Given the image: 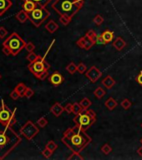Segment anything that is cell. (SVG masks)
Masks as SVG:
<instances>
[{
    "label": "cell",
    "mask_w": 142,
    "mask_h": 160,
    "mask_svg": "<svg viewBox=\"0 0 142 160\" xmlns=\"http://www.w3.org/2000/svg\"><path fill=\"white\" fill-rule=\"evenodd\" d=\"M118 104H117V101L114 98L111 97V98H109L105 102V106L106 107V109L110 111H112L114 110L115 108L117 107Z\"/></svg>",
    "instance_id": "cell-18"
},
{
    "label": "cell",
    "mask_w": 142,
    "mask_h": 160,
    "mask_svg": "<svg viewBox=\"0 0 142 160\" xmlns=\"http://www.w3.org/2000/svg\"><path fill=\"white\" fill-rule=\"evenodd\" d=\"M23 1L24 2V1H27V0H23ZM30 1L35 3L38 6H40V7L45 8L46 6L48 5V3H50L51 1H53V0H30Z\"/></svg>",
    "instance_id": "cell-24"
},
{
    "label": "cell",
    "mask_w": 142,
    "mask_h": 160,
    "mask_svg": "<svg viewBox=\"0 0 142 160\" xmlns=\"http://www.w3.org/2000/svg\"><path fill=\"white\" fill-rule=\"evenodd\" d=\"M136 81L139 84H140L142 86V72H140L139 73V75L136 77Z\"/></svg>",
    "instance_id": "cell-46"
},
{
    "label": "cell",
    "mask_w": 142,
    "mask_h": 160,
    "mask_svg": "<svg viewBox=\"0 0 142 160\" xmlns=\"http://www.w3.org/2000/svg\"><path fill=\"white\" fill-rule=\"evenodd\" d=\"M137 154H138L140 157H141L142 158V146L140 147L139 149H137Z\"/></svg>",
    "instance_id": "cell-48"
},
{
    "label": "cell",
    "mask_w": 142,
    "mask_h": 160,
    "mask_svg": "<svg viewBox=\"0 0 142 160\" xmlns=\"http://www.w3.org/2000/svg\"><path fill=\"white\" fill-rule=\"evenodd\" d=\"M48 71H46V72H44V73H43L40 76V78H39V79H40V80H44V79L48 77Z\"/></svg>",
    "instance_id": "cell-45"
},
{
    "label": "cell",
    "mask_w": 142,
    "mask_h": 160,
    "mask_svg": "<svg viewBox=\"0 0 142 160\" xmlns=\"http://www.w3.org/2000/svg\"><path fill=\"white\" fill-rule=\"evenodd\" d=\"M37 124L40 128H44V127H46L48 125V122L44 117H42V118H40V119L37 121Z\"/></svg>",
    "instance_id": "cell-36"
},
{
    "label": "cell",
    "mask_w": 142,
    "mask_h": 160,
    "mask_svg": "<svg viewBox=\"0 0 142 160\" xmlns=\"http://www.w3.org/2000/svg\"><path fill=\"white\" fill-rule=\"evenodd\" d=\"M100 150H101V152H102L104 154L108 155L112 152V148L111 147V145H109L108 143H105V144H104V145L101 147Z\"/></svg>",
    "instance_id": "cell-30"
},
{
    "label": "cell",
    "mask_w": 142,
    "mask_h": 160,
    "mask_svg": "<svg viewBox=\"0 0 142 160\" xmlns=\"http://www.w3.org/2000/svg\"><path fill=\"white\" fill-rule=\"evenodd\" d=\"M25 48L28 53H31V52H34V48H35V46H34V44L33 43L28 42V43H26Z\"/></svg>",
    "instance_id": "cell-39"
},
{
    "label": "cell",
    "mask_w": 142,
    "mask_h": 160,
    "mask_svg": "<svg viewBox=\"0 0 142 160\" xmlns=\"http://www.w3.org/2000/svg\"><path fill=\"white\" fill-rule=\"evenodd\" d=\"M115 84H116V82L111 75H107L102 80V84L108 89H111L115 85Z\"/></svg>",
    "instance_id": "cell-15"
},
{
    "label": "cell",
    "mask_w": 142,
    "mask_h": 160,
    "mask_svg": "<svg viewBox=\"0 0 142 160\" xmlns=\"http://www.w3.org/2000/svg\"><path fill=\"white\" fill-rule=\"evenodd\" d=\"M86 36L90 37V39L94 40V42H95V44H96V42H97V39H98V38H99V35H97L96 33L93 30V29H90V30H89L86 34H85Z\"/></svg>",
    "instance_id": "cell-31"
},
{
    "label": "cell",
    "mask_w": 142,
    "mask_h": 160,
    "mask_svg": "<svg viewBox=\"0 0 142 160\" xmlns=\"http://www.w3.org/2000/svg\"><path fill=\"white\" fill-rule=\"evenodd\" d=\"M34 94V90L31 89L30 88H27V89H26L25 93H24V96H25L26 98H30Z\"/></svg>",
    "instance_id": "cell-40"
},
{
    "label": "cell",
    "mask_w": 142,
    "mask_h": 160,
    "mask_svg": "<svg viewBox=\"0 0 142 160\" xmlns=\"http://www.w3.org/2000/svg\"><path fill=\"white\" fill-rule=\"evenodd\" d=\"M73 121L76 126L86 131L96 122V113L92 109H83L74 116Z\"/></svg>",
    "instance_id": "cell-4"
},
{
    "label": "cell",
    "mask_w": 142,
    "mask_h": 160,
    "mask_svg": "<svg viewBox=\"0 0 142 160\" xmlns=\"http://www.w3.org/2000/svg\"><path fill=\"white\" fill-rule=\"evenodd\" d=\"M102 39L105 41V44H107L109 43H111L114 39V32L110 31V30H105V32H103L101 34Z\"/></svg>",
    "instance_id": "cell-21"
},
{
    "label": "cell",
    "mask_w": 142,
    "mask_h": 160,
    "mask_svg": "<svg viewBox=\"0 0 142 160\" xmlns=\"http://www.w3.org/2000/svg\"><path fill=\"white\" fill-rule=\"evenodd\" d=\"M140 126H141V128H142V124H141V125H140Z\"/></svg>",
    "instance_id": "cell-51"
},
{
    "label": "cell",
    "mask_w": 142,
    "mask_h": 160,
    "mask_svg": "<svg viewBox=\"0 0 142 160\" xmlns=\"http://www.w3.org/2000/svg\"><path fill=\"white\" fill-rule=\"evenodd\" d=\"M65 111L68 113H73V104H66L65 107Z\"/></svg>",
    "instance_id": "cell-42"
},
{
    "label": "cell",
    "mask_w": 142,
    "mask_h": 160,
    "mask_svg": "<svg viewBox=\"0 0 142 160\" xmlns=\"http://www.w3.org/2000/svg\"><path fill=\"white\" fill-rule=\"evenodd\" d=\"M71 20H72V18H70L68 16H65V15H61L60 17V22L65 26L69 25L70 23Z\"/></svg>",
    "instance_id": "cell-29"
},
{
    "label": "cell",
    "mask_w": 142,
    "mask_h": 160,
    "mask_svg": "<svg viewBox=\"0 0 142 160\" xmlns=\"http://www.w3.org/2000/svg\"><path fill=\"white\" fill-rule=\"evenodd\" d=\"M15 18H16L18 19V21H19L21 23H25L26 21L28 19V14L27 12L24 11L23 9H22V10H20V11L15 15Z\"/></svg>",
    "instance_id": "cell-20"
},
{
    "label": "cell",
    "mask_w": 142,
    "mask_h": 160,
    "mask_svg": "<svg viewBox=\"0 0 142 160\" xmlns=\"http://www.w3.org/2000/svg\"><path fill=\"white\" fill-rule=\"evenodd\" d=\"M8 34V31L4 27H0V39H3Z\"/></svg>",
    "instance_id": "cell-43"
},
{
    "label": "cell",
    "mask_w": 142,
    "mask_h": 160,
    "mask_svg": "<svg viewBox=\"0 0 142 160\" xmlns=\"http://www.w3.org/2000/svg\"><path fill=\"white\" fill-rule=\"evenodd\" d=\"M39 58V55H37L36 53H34V52H31V53H29L28 54V56H27V60L29 61V63H33L34 61H36Z\"/></svg>",
    "instance_id": "cell-34"
},
{
    "label": "cell",
    "mask_w": 142,
    "mask_h": 160,
    "mask_svg": "<svg viewBox=\"0 0 142 160\" xmlns=\"http://www.w3.org/2000/svg\"><path fill=\"white\" fill-rule=\"evenodd\" d=\"M69 160H83L84 158L82 157V155L80 154V153L78 152H72V154L68 158Z\"/></svg>",
    "instance_id": "cell-27"
},
{
    "label": "cell",
    "mask_w": 142,
    "mask_h": 160,
    "mask_svg": "<svg viewBox=\"0 0 142 160\" xmlns=\"http://www.w3.org/2000/svg\"><path fill=\"white\" fill-rule=\"evenodd\" d=\"M3 45L9 47L12 51V55L16 56L23 48H25L26 43L17 33H13L3 43Z\"/></svg>",
    "instance_id": "cell-5"
},
{
    "label": "cell",
    "mask_w": 142,
    "mask_h": 160,
    "mask_svg": "<svg viewBox=\"0 0 142 160\" xmlns=\"http://www.w3.org/2000/svg\"><path fill=\"white\" fill-rule=\"evenodd\" d=\"M66 70L68 71V73L70 74H74L75 72H77V65L74 63L71 62L66 67Z\"/></svg>",
    "instance_id": "cell-26"
},
{
    "label": "cell",
    "mask_w": 142,
    "mask_h": 160,
    "mask_svg": "<svg viewBox=\"0 0 142 160\" xmlns=\"http://www.w3.org/2000/svg\"><path fill=\"white\" fill-rule=\"evenodd\" d=\"M120 106L122 107L125 110H128L129 109H131V107L132 106V103L128 98H125L120 103Z\"/></svg>",
    "instance_id": "cell-28"
},
{
    "label": "cell",
    "mask_w": 142,
    "mask_h": 160,
    "mask_svg": "<svg viewBox=\"0 0 142 160\" xmlns=\"http://www.w3.org/2000/svg\"><path fill=\"white\" fill-rule=\"evenodd\" d=\"M48 80L54 86H59V85L62 84L63 83H64L65 78H64V76L60 72L56 71V72H54V73H53L51 75L49 76Z\"/></svg>",
    "instance_id": "cell-12"
},
{
    "label": "cell",
    "mask_w": 142,
    "mask_h": 160,
    "mask_svg": "<svg viewBox=\"0 0 142 160\" xmlns=\"http://www.w3.org/2000/svg\"><path fill=\"white\" fill-rule=\"evenodd\" d=\"M15 113H16V109L12 111L11 109H9V108L6 106L4 102L2 101V104L0 107V122L7 124Z\"/></svg>",
    "instance_id": "cell-9"
},
{
    "label": "cell",
    "mask_w": 142,
    "mask_h": 160,
    "mask_svg": "<svg viewBox=\"0 0 142 160\" xmlns=\"http://www.w3.org/2000/svg\"><path fill=\"white\" fill-rule=\"evenodd\" d=\"M85 75L92 84H94L100 79V77L102 76V73L98 68L95 66H92L85 72Z\"/></svg>",
    "instance_id": "cell-10"
},
{
    "label": "cell",
    "mask_w": 142,
    "mask_h": 160,
    "mask_svg": "<svg viewBox=\"0 0 142 160\" xmlns=\"http://www.w3.org/2000/svg\"><path fill=\"white\" fill-rule=\"evenodd\" d=\"M1 78H2V76H1V74H0V79H1Z\"/></svg>",
    "instance_id": "cell-50"
},
{
    "label": "cell",
    "mask_w": 142,
    "mask_h": 160,
    "mask_svg": "<svg viewBox=\"0 0 142 160\" xmlns=\"http://www.w3.org/2000/svg\"><path fill=\"white\" fill-rule=\"evenodd\" d=\"M53 153H54V152L51 151L50 149H47V148H45V149L43 150L42 154L44 157L45 158H49L52 156V154H53Z\"/></svg>",
    "instance_id": "cell-38"
},
{
    "label": "cell",
    "mask_w": 142,
    "mask_h": 160,
    "mask_svg": "<svg viewBox=\"0 0 142 160\" xmlns=\"http://www.w3.org/2000/svg\"><path fill=\"white\" fill-rule=\"evenodd\" d=\"M80 104L83 109H89V108L92 105V102L88 98H84L80 100Z\"/></svg>",
    "instance_id": "cell-23"
},
{
    "label": "cell",
    "mask_w": 142,
    "mask_h": 160,
    "mask_svg": "<svg viewBox=\"0 0 142 160\" xmlns=\"http://www.w3.org/2000/svg\"><path fill=\"white\" fill-rule=\"evenodd\" d=\"M37 6V4L34 2H32L30 0H27V1H24V3H23V9L27 13H29V12L33 11Z\"/></svg>",
    "instance_id": "cell-19"
},
{
    "label": "cell",
    "mask_w": 142,
    "mask_h": 160,
    "mask_svg": "<svg viewBox=\"0 0 142 160\" xmlns=\"http://www.w3.org/2000/svg\"><path fill=\"white\" fill-rule=\"evenodd\" d=\"M86 71H87V67L84 63H80L79 64L77 65V72L83 74V73H85Z\"/></svg>",
    "instance_id": "cell-33"
},
{
    "label": "cell",
    "mask_w": 142,
    "mask_h": 160,
    "mask_svg": "<svg viewBox=\"0 0 142 160\" xmlns=\"http://www.w3.org/2000/svg\"><path fill=\"white\" fill-rule=\"evenodd\" d=\"M12 2L10 0H0V16H2L8 9L11 8Z\"/></svg>",
    "instance_id": "cell-16"
},
{
    "label": "cell",
    "mask_w": 142,
    "mask_h": 160,
    "mask_svg": "<svg viewBox=\"0 0 142 160\" xmlns=\"http://www.w3.org/2000/svg\"><path fill=\"white\" fill-rule=\"evenodd\" d=\"M140 143H141V144H142V138H140Z\"/></svg>",
    "instance_id": "cell-49"
},
{
    "label": "cell",
    "mask_w": 142,
    "mask_h": 160,
    "mask_svg": "<svg viewBox=\"0 0 142 160\" xmlns=\"http://www.w3.org/2000/svg\"><path fill=\"white\" fill-rule=\"evenodd\" d=\"M14 89L17 91L19 94L20 95V97H23L24 96V93H25L26 89H27V87H26V85L23 83H20L19 84L16 86V87L14 88Z\"/></svg>",
    "instance_id": "cell-22"
},
{
    "label": "cell",
    "mask_w": 142,
    "mask_h": 160,
    "mask_svg": "<svg viewBox=\"0 0 142 160\" xmlns=\"http://www.w3.org/2000/svg\"><path fill=\"white\" fill-rule=\"evenodd\" d=\"M45 148H47V149H50L51 151L54 152L55 150H56L57 149H58V145H57L56 143H54V141H49L47 144H46Z\"/></svg>",
    "instance_id": "cell-37"
},
{
    "label": "cell",
    "mask_w": 142,
    "mask_h": 160,
    "mask_svg": "<svg viewBox=\"0 0 142 160\" xmlns=\"http://www.w3.org/2000/svg\"><path fill=\"white\" fill-rule=\"evenodd\" d=\"M94 94L97 98H99V99H101V98H102L105 95V94H106V93H105V91L102 88L98 87L94 91Z\"/></svg>",
    "instance_id": "cell-25"
},
{
    "label": "cell",
    "mask_w": 142,
    "mask_h": 160,
    "mask_svg": "<svg viewBox=\"0 0 142 160\" xmlns=\"http://www.w3.org/2000/svg\"><path fill=\"white\" fill-rule=\"evenodd\" d=\"M83 110L82 107L80 106V103H74L73 104V113L74 115H76L78 113H80Z\"/></svg>",
    "instance_id": "cell-32"
},
{
    "label": "cell",
    "mask_w": 142,
    "mask_h": 160,
    "mask_svg": "<svg viewBox=\"0 0 142 160\" xmlns=\"http://www.w3.org/2000/svg\"><path fill=\"white\" fill-rule=\"evenodd\" d=\"M45 28L46 30L49 32L50 34H54L59 29V25H58L57 23L54 22V20H50V21H48V23L45 25Z\"/></svg>",
    "instance_id": "cell-17"
},
{
    "label": "cell",
    "mask_w": 142,
    "mask_h": 160,
    "mask_svg": "<svg viewBox=\"0 0 142 160\" xmlns=\"http://www.w3.org/2000/svg\"><path fill=\"white\" fill-rule=\"evenodd\" d=\"M28 19L36 28H39L50 15V13L43 7L37 6L33 11L28 13Z\"/></svg>",
    "instance_id": "cell-6"
},
{
    "label": "cell",
    "mask_w": 142,
    "mask_h": 160,
    "mask_svg": "<svg viewBox=\"0 0 142 160\" xmlns=\"http://www.w3.org/2000/svg\"><path fill=\"white\" fill-rule=\"evenodd\" d=\"M19 133L28 140H31L40 133V129L32 121L29 120L20 129Z\"/></svg>",
    "instance_id": "cell-8"
},
{
    "label": "cell",
    "mask_w": 142,
    "mask_h": 160,
    "mask_svg": "<svg viewBox=\"0 0 142 160\" xmlns=\"http://www.w3.org/2000/svg\"><path fill=\"white\" fill-rule=\"evenodd\" d=\"M65 111V107H63L60 103H55L53 106L50 108V112L54 114L55 117H60Z\"/></svg>",
    "instance_id": "cell-13"
},
{
    "label": "cell",
    "mask_w": 142,
    "mask_h": 160,
    "mask_svg": "<svg viewBox=\"0 0 142 160\" xmlns=\"http://www.w3.org/2000/svg\"><path fill=\"white\" fill-rule=\"evenodd\" d=\"M76 44L79 48L85 49V50H90L95 44V42L90 37L85 35V36L80 38V39L77 41Z\"/></svg>",
    "instance_id": "cell-11"
},
{
    "label": "cell",
    "mask_w": 142,
    "mask_h": 160,
    "mask_svg": "<svg viewBox=\"0 0 142 160\" xmlns=\"http://www.w3.org/2000/svg\"><path fill=\"white\" fill-rule=\"evenodd\" d=\"M94 23L96 24L97 26H99L102 24L103 23H104V18L101 16V15H99V14H97L96 16L94 18V19H93Z\"/></svg>",
    "instance_id": "cell-35"
},
{
    "label": "cell",
    "mask_w": 142,
    "mask_h": 160,
    "mask_svg": "<svg viewBox=\"0 0 142 160\" xmlns=\"http://www.w3.org/2000/svg\"><path fill=\"white\" fill-rule=\"evenodd\" d=\"M61 141L72 152L80 153L91 143L92 138L85 130L75 125L74 128L66 129L63 133Z\"/></svg>",
    "instance_id": "cell-1"
},
{
    "label": "cell",
    "mask_w": 142,
    "mask_h": 160,
    "mask_svg": "<svg viewBox=\"0 0 142 160\" xmlns=\"http://www.w3.org/2000/svg\"><path fill=\"white\" fill-rule=\"evenodd\" d=\"M2 51H3V53L7 55V56H9L10 54H12V51L11 49L9 48V47H7V46H3V48H2Z\"/></svg>",
    "instance_id": "cell-44"
},
{
    "label": "cell",
    "mask_w": 142,
    "mask_h": 160,
    "mask_svg": "<svg viewBox=\"0 0 142 160\" xmlns=\"http://www.w3.org/2000/svg\"><path fill=\"white\" fill-rule=\"evenodd\" d=\"M50 68V65L45 60L44 57H42L39 55V58L36 61L33 63H30L28 65V70L30 71L36 78H40V76L43 73H44L46 71H48Z\"/></svg>",
    "instance_id": "cell-7"
},
{
    "label": "cell",
    "mask_w": 142,
    "mask_h": 160,
    "mask_svg": "<svg viewBox=\"0 0 142 160\" xmlns=\"http://www.w3.org/2000/svg\"><path fill=\"white\" fill-rule=\"evenodd\" d=\"M21 141V137L11 126L0 122V160L4 159Z\"/></svg>",
    "instance_id": "cell-2"
},
{
    "label": "cell",
    "mask_w": 142,
    "mask_h": 160,
    "mask_svg": "<svg viewBox=\"0 0 142 160\" xmlns=\"http://www.w3.org/2000/svg\"><path fill=\"white\" fill-rule=\"evenodd\" d=\"M9 96H10V98H11L12 99H14V100H17L18 98H20V95L15 89H14L13 91H12Z\"/></svg>",
    "instance_id": "cell-41"
},
{
    "label": "cell",
    "mask_w": 142,
    "mask_h": 160,
    "mask_svg": "<svg viewBox=\"0 0 142 160\" xmlns=\"http://www.w3.org/2000/svg\"><path fill=\"white\" fill-rule=\"evenodd\" d=\"M85 0H55L52 3V9L57 14L65 15L70 18L82 9Z\"/></svg>",
    "instance_id": "cell-3"
},
{
    "label": "cell",
    "mask_w": 142,
    "mask_h": 160,
    "mask_svg": "<svg viewBox=\"0 0 142 160\" xmlns=\"http://www.w3.org/2000/svg\"><path fill=\"white\" fill-rule=\"evenodd\" d=\"M112 44H113L114 48H115L116 50L121 51L126 46V43L121 37H117L116 39L113 41Z\"/></svg>",
    "instance_id": "cell-14"
},
{
    "label": "cell",
    "mask_w": 142,
    "mask_h": 160,
    "mask_svg": "<svg viewBox=\"0 0 142 160\" xmlns=\"http://www.w3.org/2000/svg\"><path fill=\"white\" fill-rule=\"evenodd\" d=\"M96 44H105V41H104V39H102L101 35H100V36H99V38H98V39H97V42H96Z\"/></svg>",
    "instance_id": "cell-47"
}]
</instances>
